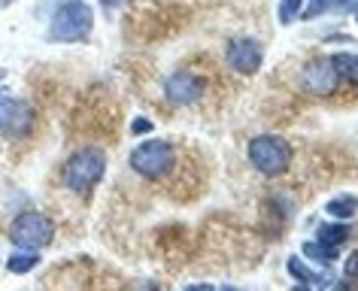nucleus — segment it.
I'll use <instances>...</instances> for the list:
<instances>
[{
	"label": "nucleus",
	"mask_w": 358,
	"mask_h": 291,
	"mask_svg": "<svg viewBox=\"0 0 358 291\" xmlns=\"http://www.w3.org/2000/svg\"><path fill=\"white\" fill-rule=\"evenodd\" d=\"M103 173H106V152L101 146H83L64 161L61 182H64V188L85 197V194H92L94 185L103 179Z\"/></svg>",
	"instance_id": "obj_1"
},
{
	"label": "nucleus",
	"mask_w": 358,
	"mask_h": 291,
	"mask_svg": "<svg viewBox=\"0 0 358 291\" xmlns=\"http://www.w3.org/2000/svg\"><path fill=\"white\" fill-rule=\"evenodd\" d=\"M94 28V13L85 0H64L55 6L49 22L52 43H83Z\"/></svg>",
	"instance_id": "obj_2"
},
{
	"label": "nucleus",
	"mask_w": 358,
	"mask_h": 291,
	"mask_svg": "<svg viewBox=\"0 0 358 291\" xmlns=\"http://www.w3.org/2000/svg\"><path fill=\"white\" fill-rule=\"evenodd\" d=\"M176 167V149L167 140H146L131 152V170L143 179H164Z\"/></svg>",
	"instance_id": "obj_3"
},
{
	"label": "nucleus",
	"mask_w": 358,
	"mask_h": 291,
	"mask_svg": "<svg viewBox=\"0 0 358 291\" xmlns=\"http://www.w3.org/2000/svg\"><path fill=\"white\" fill-rule=\"evenodd\" d=\"M34 128H37V110L22 97L0 94V137L22 143L34 134Z\"/></svg>",
	"instance_id": "obj_4"
},
{
	"label": "nucleus",
	"mask_w": 358,
	"mask_h": 291,
	"mask_svg": "<svg viewBox=\"0 0 358 291\" xmlns=\"http://www.w3.org/2000/svg\"><path fill=\"white\" fill-rule=\"evenodd\" d=\"M10 240H13L15 249L40 252V249H46V246L55 240V225H52L49 216L28 209V213L15 216V222L10 225Z\"/></svg>",
	"instance_id": "obj_5"
},
{
	"label": "nucleus",
	"mask_w": 358,
	"mask_h": 291,
	"mask_svg": "<svg viewBox=\"0 0 358 291\" xmlns=\"http://www.w3.org/2000/svg\"><path fill=\"white\" fill-rule=\"evenodd\" d=\"M249 161L262 176H280L292 164V146L282 137L262 134L249 143Z\"/></svg>",
	"instance_id": "obj_6"
},
{
	"label": "nucleus",
	"mask_w": 358,
	"mask_h": 291,
	"mask_svg": "<svg viewBox=\"0 0 358 291\" xmlns=\"http://www.w3.org/2000/svg\"><path fill=\"white\" fill-rule=\"evenodd\" d=\"M203 88H207V82L201 76L189 73V70H176V73H170L164 79V97L173 107H192V103H198L203 97Z\"/></svg>",
	"instance_id": "obj_7"
},
{
	"label": "nucleus",
	"mask_w": 358,
	"mask_h": 291,
	"mask_svg": "<svg viewBox=\"0 0 358 291\" xmlns=\"http://www.w3.org/2000/svg\"><path fill=\"white\" fill-rule=\"evenodd\" d=\"M262 61H264V46L258 40L237 37V40L228 43V67L237 70V73H243V76L258 73Z\"/></svg>",
	"instance_id": "obj_8"
},
{
	"label": "nucleus",
	"mask_w": 358,
	"mask_h": 291,
	"mask_svg": "<svg viewBox=\"0 0 358 291\" xmlns=\"http://www.w3.org/2000/svg\"><path fill=\"white\" fill-rule=\"evenodd\" d=\"M340 73L331 58H313L307 67H303V88L316 97H325L337 88Z\"/></svg>",
	"instance_id": "obj_9"
},
{
	"label": "nucleus",
	"mask_w": 358,
	"mask_h": 291,
	"mask_svg": "<svg viewBox=\"0 0 358 291\" xmlns=\"http://www.w3.org/2000/svg\"><path fill=\"white\" fill-rule=\"evenodd\" d=\"M352 225H343V222H331V225H319V231H316V240L322 246H328V249H340L346 240H352Z\"/></svg>",
	"instance_id": "obj_10"
},
{
	"label": "nucleus",
	"mask_w": 358,
	"mask_h": 291,
	"mask_svg": "<svg viewBox=\"0 0 358 291\" xmlns=\"http://www.w3.org/2000/svg\"><path fill=\"white\" fill-rule=\"evenodd\" d=\"M325 213L331 218H337V222H346V218H352L358 213V197H355V194H340V197H331L325 204Z\"/></svg>",
	"instance_id": "obj_11"
},
{
	"label": "nucleus",
	"mask_w": 358,
	"mask_h": 291,
	"mask_svg": "<svg viewBox=\"0 0 358 291\" xmlns=\"http://www.w3.org/2000/svg\"><path fill=\"white\" fill-rule=\"evenodd\" d=\"M37 264H40V255H37V252L19 249L10 261H6V270H10V273H19V276H22V273H31L34 267H37Z\"/></svg>",
	"instance_id": "obj_12"
},
{
	"label": "nucleus",
	"mask_w": 358,
	"mask_h": 291,
	"mask_svg": "<svg viewBox=\"0 0 358 291\" xmlns=\"http://www.w3.org/2000/svg\"><path fill=\"white\" fill-rule=\"evenodd\" d=\"M331 61H334V67H337L340 76L358 85V55H352V52H340V55H334Z\"/></svg>",
	"instance_id": "obj_13"
},
{
	"label": "nucleus",
	"mask_w": 358,
	"mask_h": 291,
	"mask_svg": "<svg viewBox=\"0 0 358 291\" xmlns=\"http://www.w3.org/2000/svg\"><path fill=\"white\" fill-rule=\"evenodd\" d=\"M337 252L340 249H328V246H322L319 240L316 243H303V255L313 258V261H319V264H331V261L337 258Z\"/></svg>",
	"instance_id": "obj_14"
},
{
	"label": "nucleus",
	"mask_w": 358,
	"mask_h": 291,
	"mask_svg": "<svg viewBox=\"0 0 358 291\" xmlns=\"http://www.w3.org/2000/svg\"><path fill=\"white\" fill-rule=\"evenodd\" d=\"M289 273H292L294 279H301L303 285H313V282H322V279H319V276H316V273H313L310 267H303V261L298 258V255H292V258H289Z\"/></svg>",
	"instance_id": "obj_15"
},
{
	"label": "nucleus",
	"mask_w": 358,
	"mask_h": 291,
	"mask_svg": "<svg viewBox=\"0 0 358 291\" xmlns=\"http://www.w3.org/2000/svg\"><path fill=\"white\" fill-rule=\"evenodd\" d=\"M303 0H280V22L282 24H292L294 19H298Z\"/></svg>",
	"instance_id": "obj_16"
},
{
	"label": "nucleus",
	"mask_w": 358,
	"mask_h": 291,
	"mask_svg": "<svg viewBox=\"0 0 358 291\" xmlns=\"http://www.w3.org/2000/svg\"><path fill=\"white\" fill-rule=\"evenodd\" d=\"M331 3H334V0H310L307 10H303V19H316V15L331 10Z\"/></svg>",
	"instance_id": "obj_17"
},
{
	"label": "nucleus",
	"mask_w": 358,
	"mask_h": 291,
	"mask_svg": "<svg viewBox=\"0 0 358 291\" xmlns=\"http://www.w3.org/2000/svg\"><path fill=\"white\" fill-rule=\"evenodd\" d=\"M343 273H346L349 279H358V252H352V255H349V258H346V267H343Z\"/></svg>",
	"instance_id": "obj_18"
},
{
	"label": "nucleus",
	"mask_w": 358,
	"mask_h": 291,
	"mask_svg": "<svg viewBox=\"0 0 358 291\" xmlns=\"http://www.w3.org/2000/svg\"><path fill=\"white\" fill-rule=\"evenodd\" d=\"M131 130H134V134H149V130H152V121H149V119H134Z\"/></svg>",
	"instance_id": "obj_19"
},
{
	"label": "nucleus",
	"mask_w": 358,
	"mask_h": 291,
	"mask_svg": "<svg viewBox=\"0 0 358 291\" xmlns=\"http://www.w3.org/2000/svg\"><path fill=\"white\" fill-rule=\"evenodd\" d=\"M337 10H358V0H337Z\"/></svg>",
	"instance_id": "obj_20"
},
{
	"label": "nucleus",
	"mask_w": 358,
	"mask_h": 291,
	"mask_svg": "<svg viewBox=\"0 0 358 291\" xmlns=\"http://www.w3.org/2000/svg\"><path fill=\"white\" fill-rule=\"evenodd\" d=\"M122 3H124V0H101V6H103L106 13H110V10H115V6H122Z\"/></svg>",
	"instance_id": "obj_21"
},
{
	"label": "nucleus",
	"mask_w": 358,
	"mask_h": 291,
	"mask_svg": "<svg viewBox=\"0 0 358 291\" xmlns=\"http://www.w3.org/2000/svg\"><path fill=\"white\" fill-rule=\"evenodd\" d=\"M15 0H0V10H3V6H13Z\"/></svg>",
	"instance_id": "obj_22"
},
{
	"label": "nucleus",
	"mask_w": 358,
	"mask_h": 291,
	"mask_svg": "<svg viewBox=\"0 0 358 291\" xmlns=\"http://www.w3.org/2000/svg\"><path fill=\"white\" fill-rule=\"evenodd\" d=\"M355 19H358V10H355Z\"/></svg>",
	"instance_id": "obj_23"
}]
</instances>
